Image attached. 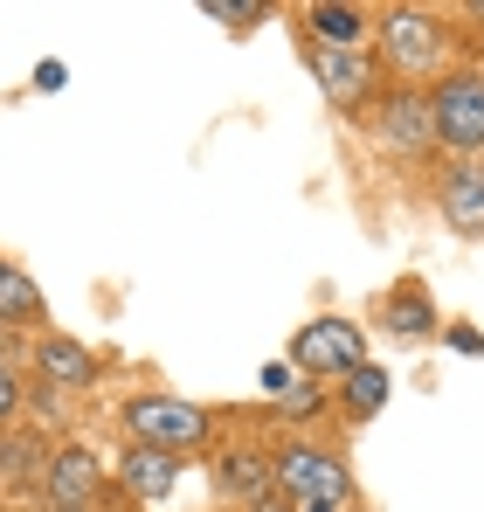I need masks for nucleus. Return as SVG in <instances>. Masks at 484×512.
<instances>
[{
  "instance_id": "obj_20",
  "label": "nucleus",
  "mask_w": 484,
  "mask_h": 512,
  "mask_svg": "<svg viewBox=\"0 0 484 512\" xmlns=\"http://www.w3.org/2000/svg\"><path fill=\"white\" fill-rule=\"evenodd\" d=\"M0 367H14V333L0 326Z\"/></svg>"
},
{
  "instance_id": "obj_11",
  "label": "nucleus",
  "mask_w": 484,
  "mask_h": 512,
  "mask_svg": "<svg viewBox=\"0 0 484 512\" xmlns=\"http://www.w3.org/2000/svg\"><path fill=\"white\" fill-rule=\"evenodd\" d=\"M35 319H42V284L0 256V326L21 333V326H35Z\"/></svg>"
},
{
  "instance_id": "obj_10",
  "label": "nucleus",
  "mask_w": 484,
  "mask_h": 512,
  "mask_svg": "<svg viewBox=\"0 0 484 512\" xmlns=\"http://www.w3.org/2000/svg\"><path fill=\"white\" fill-rule=\"evenodd\" d=\"M35 374L56 381V388H90L97 381V353L63 340V333H49V340H35Z\"/></svg>"
},
{
  "instance_id": "obj_12",
  "label": "nucleus",
  "mask_w": 484,
  "mask_h": 512,
  "mask_svg": "<svg viewBox=\"0 0 484 512\" xmlns=\"http://www.w3.org/2000/svg\"><path fill=\"white\" fill-rule=\"evenodd\" d=\"M173 471H180L173 450H146V443L125 450V485H132L139 499H166V492H173Z\"/></svg>"
},
{
  "instance_id": "obj_14",
  "label": "nucleus",
  "mask_w": 484,
  "mask_h": 512,
  "mask_svg": "<svg viewBox=\"0 0 484 512\" xmlns=\"http://www.w3.org/2000/svg\"><path fill=\"white\" fill-rule=\"evenodd\" d=\"M222 485L236 492V499H270V485H277V471H270V457H249V450H236L229 464H222Z\"/></svg>"
},
{
  "instance_id": "obj_6",
  "label": "nucleus",
  "mask_w": 484,
  "mask_h": 512,
  "mask_svg": "<svg viewBox=\"0 0 484 512\" xmlns=\"http://www.w3.org/2000/svg\"><path fill=\"white\" fill-rule=\"evenodd\" d=\"M49 436L42 429H0V485L7 492H35L42 471H49Z\"/></svg>"
},
{
  "instance_id": "obj_17",
  "label": "nucleus",
  "mask_w": 484,
  "mask_h": 512,
  "mask_svg": "<svg viewBox=\"0 0 484 512\" xmlns=\"http://www.w3.org/2000/svg\"><path fill=\"white\" fill-rule=\"evenodd\" d=\"M21 402H28V388H21V367H0V429H14Z\"/></svg>"
},
{
  "instance_id": "obj_13",
  "label": "nucleus",
  "mask_w": 484,
  "mask_h": 512,
  "mask_svg": "<svg viewBox=\"0 0 484 512\" xmlns=\"http://www.w3.org/2000/svg\"><path fill=\"white\" fill-rule=\"evenodd\" d=\"M312 70H319V84L332 97H353L360 84H374V70H367L360 49H312Z\"/></svg>"
},
{
  "instance_id": "obj_18",
  "label": "nucleus",
  "mask_w": 484,
  "mask_h": 512,
  "mask_svg": "<svg viewBox=\"0 0 484 512\" xmlns=\"http://www.w3.org/2000/svg\"><path fill=\"white\" fill-rule=\"evenodd\" d=\"M208 14H222V21H249V14H256V7H242V0H215V7H208Z\"/></svg>"
},
{
  "instance_id": "obj_9",
  "label": "nucleus",
  "mask_w": 484,
  "mask_h": 512,
  "mask_svg": "<svg viewBox=\"0 0 484 512\" xmlns=\"http://www.w3.org/2000/svg\"><path fill=\"white\" fill-rule=\"evenodd\" d=\"M436 49H443V35H436L429 14H415V7H395V14H388V56H395L402 70H429Z\"/></svg>"
},
{
  "instance_id": "obj_1",
  "label": "nucleus",
  "mask_w": 484,
  "mask_h": 512,
  "mask_svg": "<svg viewBox=\"0 0 484 512\" xmlns=\"http://www.w3.org/2000/svg\"><path fill=\"white\" fill-rule=\"evenodd\" d=\"M429 125H436V146L478 160L484 153V70H450L436 97H429Z\"/></svg>"
},
{
  "instance_id": "obj_5",
  "label": "nucleus",
  "mask_w": 484,
  "mask_h": 512,
  "mask_svg": "<svg viewBox=\"0 0 484 512\" xmlns=\"http://www.w3.org/2000/svg\"><path fill=\"white\" fill-rule=\"evenodd\" d=\"M291 353H298L305 374H353V367H367V340H360V326H346V319L305 326Z\"/></svg>"
},
{
  "instance_id": "obj_2",
  "label": "nucleus",
  "mask_w": 484,
  "mask_h": 512,
  "mask_svg": "<svg viewBox=\"0 0 484 512\" xmlns=\"http://www.w3.org/2000/svg\"><path fill=\"white\" fill-rule=\"evenodd\" d=\"M125 429L146 443V450H187V443H208V416L180 395H139L125 409Z\"/></svg>"
},
{
  "instance_id": "obj_21",
  "label": "nucleus",
  "mask_w": 484,
  "mask_h": 512,
  "mask_svg": "<svg viewBox=\"0 0 484 512\" xmlns=\"http://www.w3.org/2000/svg\"><path fill=\"white\" fill-rule=\"evenodd\" d=\"M77 512H97V506H77Z\"/></svg>"
},
{
  "instance_id": "obj_3",
  "label": "nucleus",
  "mask_w": 484,
  "mask_h": 512,
  "mask_svg": "<svg viewBox=\"0 0 484 512\" xmlns=\"http://www.w3.org/2000/svg\"><path fill=\"white\" fill-rule=\"evenodd\" d=\"M97 485H104V464L90 443H63L42 471V499L49 512H77V506H97Z\"/></svg>"
},
{
  "instance_id": "obj_7",
  "label": "nucleus",
  "mask_w": 484,
  "mask_h": 512,
  "mask_svg": "<svg viewBox=\"0 0 484 512\" xmlns=\"http://www.w3.org/2000/svg\"><path fill=\"white\" fill-rule=\"evenodd\" d=\"M381 139H388L395 153H422V146H436V125H429V97H422V90H395V97H388V111H381Z\"/></svg>"
},
{
  "instance_id": "obj_16",
  "label": "nucleus",
  "mask_w": 484,
  "mask_h": 512,
  "mask_svg": "<svg viewBox=\"0 0 484 512\" xmlns=\"http://www.w3.org/2000/svg\"><path fill=\"white\" fill-rule=\"evenodd\" d=\"M346 402H353L360 416L381 409V402H388V374H381V367H353V374H346Z\"/></svg>"
},
{
  "instance_id": "obj_8",
  "label": "nucleus",
  "mask_w": 484,
  "mask_h": 512,
  "mask_svg": "<svg viewBox=\"0 0 484 512\" xmlns=\"http://www.w3.org/2000/svg\"><path fill=\"white\" fill-rule=\"evenodd\" d=\"M443 222L464 229V236L484 229V167L478 160H457V167L443 173Z\"/></svg>"
},
{
  "instance_id": "obj_15",
  "label": "nucleus",
  "mask_w": 484,
  "mask_h": 512,
  "mask_svg": "<svg viewBox=\"0 0 484 512\" xmlns=\"http://www.w3.org/2000/svg\"><path fill=\"white\" fill-rule=\"evenodd\" d=\"M312 28H319V49H353L367 35V14H353V7H312Z\"/></svg>"
},
{
  "instance_id": "obj_4",
  "label": "nucleus",
  "mask_w": 484,
  "mask_h": 512,
  "mask_svg": "<svg viewBox=\"0 0 484 512\" xmlns=\"http://www.w3.org/2000/svg\"><path fill=\"white\" fill-rule=\"evenodd\" d=\"M270 471H277V485H284L298 506H312V499H332V506H339V499H346V471H339V457H325V450H312V443H291Z\"/></svg>"
},
{
  "instance_id": "obj_19",
  "label": "nucleus",
  "mask_w": 484,
  "mask_h": 512,
  "mask_svg": "<svg viewBox=\"0 0 484 512\" xmlns=\"http://www.w3.org/2000/svg\"><path fill=\"white\" fill-rule=\"evenodd\" d=\"M249 512H298V506H291V499H277V492H270V499H256V506H249Z\"/></svg>"
}]
</instances>
